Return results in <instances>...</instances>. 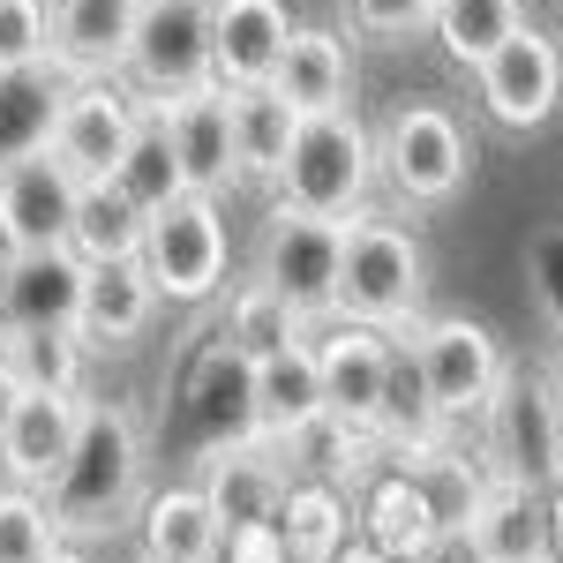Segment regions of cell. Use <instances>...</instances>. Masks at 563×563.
I'll use <instances>...</instances> for the list:
<instances>
[{"instance_id":"obj_39","label":"cell","mask_w":563,"mask_h":563,"mask_svg":"<svg viewBox=\"0 0 563 563\" xmlns=\"http://www.w3.org/2000/svg\"><path fill=\"white\" fill-rule=\"evenodd\" d=\"M53 60V15L45 0H0V68Z\"/></svg>"},{"instance_id":"obj_32","label":"cell","mask_w":563,"mask_h":563,"mask_svg":"<svg viewBox=\"0 0 563 563\" xmlns=\"http://www.w3.org/2000/svg\"><path fill=\"white\" fill-rule=\"evenodd\" d=\"M435 429H443V406L429 398V376H421L413 346L390 353V384H384V413H376V435H390L398 451H421V459H429Z\"/></svg>"},{"instance_id":"obj_33","label":"cell","mask_w":563,"mask_h":563,"mask_svg":"<svg viewBox=\"0 0 563 563\" xmlns=\"http://www.w3.org/2000/svg\"><path fill=\"white\" fill-rule=\"evenodd\" d=\"M0 353L15 361L23 390H84V331H0Z\"/></svg>"},{"instance_id":"obj_40","label":"cell","mask_w":563,"mask_h":563,"mask_svg":"<svg viewBox=\"0 0 563 563\" xmlns=\"http://www.w3.org/2000/svg\"><path fill=\"white\" fill-rule=\"evenodd\" d=\"M421 488H429V511H435V526H466L474 519V504H481V481H466V466H451V459H421Z\"/></svg>"},{"instance_id":"obj_34","label":"cell","mask_w":563,"mask_h":563,"mask_svg":"<svg viewBox=\"0 0 563 563\" xmlns=\"http://www.w3.org/2000/svg\"><path fill=\"white\" fill-rule=\"evenodd\" d=\"M278 533H286L294 563H331L339 549H346V504H339L323 481H308V488H286Z\"/></svg>"},{"instance_id":"obj_47","label":"cell","mask_w":563,"mask_h":563,"mask_svg":"<svg viewBox=\"0 0 563 563\" xmlns=\"http://www.w3.org/2000/svg\"><path fill=\"white\" fill-rule=\"evenodd\" d=\"M549 563H556V556H549Z\"/></svg>"},{"instance_id":"obj_6","label":"cell","mask_w":563,"mask_h":563,"mask_svg":"<svg viewBox=\"0 0 563 563\" xmlns=\"http://www.w3.org/2000/svg\"><path fill=\"white\" fill-rule=\"evenodd\" d=\"M143 271L166 301H211L225 286V218H218V196H174L151 211V233H143Z\"/></svg>"},{"instance_id":"obj_13","label":"cell","mask_w":563,"mask_h":563,"mask_svg":"<svg viewBox=\"0 0 563 563\" xmlns=\"http://www.w3.org/2000/svg\"><path fill=\"white\" fill-rule=\"evenodd\" d=\"M135 121H143V106H135L113 76H98V84H68L53 151L76 166V180H113V166H121V151H129Z\"/></svg>"},{"instance_id":"obj_8","label":"cell","mask_w":563,"mask_h":563,"mask_svg":"<svg viewBox=\"0 0 563 563\" xmlns=\"http://www.w3.org/2000/svg\"><path fill=\"white\" fill-rule=\"evenodd\" d=\"M376 151H384V174L406 203H451V196L466 188V166H474L466 129H459L443 106H429V98L398 106Z\"/></svg>"},{"instance_id":"obj_14","label":"cell","mask_w":563,"mask_h":563,"mask_svg":"<svg viewBox=\"0 0 563 563\" xmlns=\"http://www.w3.org/2000/svg\"><path fill=\"white\" fill-rule=\"evenodd\" d=\"M188 413H196V443L203 451H225V443H263L256 421V353L218 339L196 376H188Z\"/></svg>"},{"instance_id":"obj_38","label":"cell","mask_w":563,"mask_h":563,"mask_svg":"<svg viewBox=\"0 0 563 563\" xmlns=\"http://www.w3.org/2000/svg\"><path fill=\"white\" fill-rule=\"evenodd\" d=\"M353 443H361V429H346L339 413H316L308 429H294L278 451H286V466H308V474H339V466H353Z\"/></svg>"},{"instance_id":"obj_25","label":"cell","mask_w":563,"mask_h":563,"mask_svg":"<svg viewBox=\"0 0 563 563\" xmlns=\"http://www.w3.org/2000/svg\"><path fill=\"white\" fill-rule=\"evenodd\" d=\"M466 533H474V549L488 563H549L556 556V526L541 511V496H533V488H511V481L481 488Z\"/></svg>"},{"instance_id":"obj_23","label":"cell","mask_w":563,"mask_h":563,"mask_svg":"<svg viewBox=\"0 0 563 563\" xmlns=\"http://www.w3.org/2000/svg\"><path fill=\"white\" fill-rule=\"evenodd\" d=\"M316 413H331L323 398V361L308 339H286L278 353L256 361V421H263V443H286L294 429H308Z\"/></svg>"},{"instance_id":"obj_46","label":"cell","mask_w":563,"mask_h":563,"mask_svg":"<svg viewBox=\"0 0 563 563\" xmlns=\"http://www.w3.org/2000/svg\"><path fill=\"white\" fill-rule=\"evenodd\" d=\"M143 563H151V556H143Z\"/></svg>"},{"instance_id":"obj_41","label":"cell","mask_w":563,"mask_h":563,"mask_svg":"<svg viewBox=\"0 0 563 563\" xmlns=\"http://www.w3.org/2000/svg\"><path fill=\"white\" fill-rule=\"evenodd\" d=\"M218 556H225V563H294V549H286L278 526H241V533H225Z\"/></svg>"},{"instance_id":"obj_9","label":"cell","mask_w":563,"mask_h":563,"mask_svg":"<svg viewBox=\"0 0 563 563\" xmlns=\"http://www.w3.org/2000/svg\"><path fill=\"white\" fill-rule=\"evenodd\" d=\"M413 361H421V376H429V398L443 406V421H459V413H488V398L504 390V346L466 323V316H443V323H413Z\"/></svg>"},{"instance_id":"obj_37","label":"cell","mask_w":563,"mask_h":563,"mask_svg":"<svg viewBox=\"0 0 563 563\" xmlns=\"http://www.w3.org/2000/svg\"><path fill=\"white\" fill-rule=\"evenodd\" d=\"M346 23L376 45H406L435 31V0H346Z\"/></svg>"},{"instance_id":"obj_24","label":"cell","mask_w":563,"mask_h":563,"mask_svg":"<svg viewBox=\"0 0 563 563\" xmlns=\"http://www.w3.org/2000/svg\"><path fill=\"white\" fill-rule=\"evenodd\" d=\"M60 106H68V76H60L53 60H31V68H0V166L53 151Z\"/></svg>"},{"instance_id":"obj_20","label":"cell","mask_w":563,"mask_h":563,"mask_svg":"<svg viewBox=\"0 0 563 563\" xmlns=\"http://www.w3.org/2000/svg\"><path fill=\"white\" fill-rule=\"evenodd\" d=\"M203 496L225 519V533L241 526H278L286 511V466L263 459L256 443H225V451H203Z\"/></svg>"},{"instance_id":"obj_30","label":"cell","mask_w":563,"mask_h":563,"mask_svg":"<svg viewBox=\"0 0 563 563\" xmlns=\"http://www.w3.org/2000/svg\"><path fill=\"white\" fill-rule=\"evenodd\" d=\"M435 511H429V488L413 474H398V481H384L376 496H368V541L384 549L390 563H421L435 549Z\"/></svg>"},{"instance_id":"obj_12","label":"cell","mask_w":563,"mask_h":563,"mask_svg":"<svg viewBox=\"0 0 563 563\" xmlns=\"http://www.w3.org/2000/svg\"><path fill=\"white\" fill-rule=\"evenodd\" d=\"M474 84H481L488 121H504V129H541L563 106V53H556V38H541V31L526 23L519 38H504L474 68Z\"/></svg>"},{"instance_id":"obj_11","label":"cell","mask_w":563,"mask_h":563,"mask_svg":"<svg viewBox=\"0 0 563 563\" xmlns=\"http://www.w3.org/2000/svg\"><path fill=\"white\" fill-rule=\"evenodd\" d=\"M84 278L76 249H0V331H76Z\"/></svg>"},{"instance_id":"obj_29","label":"cell","mask_w":563,"mask_h":563,"mask_svg":"<svg viewBox=\"0 0 563 563\" xmlns=\"http://www.w3.org/2000/svg\"><path fill=\"white\" fill-rule=\"evenodd\" d=\"M113 180L129 188L143 211H158V203L188 196V174H180V151H174V129H166V106H158V98L143 106V121H135V135H129V151H121V166H113Z\"/></svg>"},{"instance_id":"obj_28","label":"cell","mask_w":563,"mask_h":563,"mask_svg":"<svg viewBox=\"0 0 563 563\" xmlns=\"http://www.w3.org/2000/svg\"><path fill=\"white\" fill-rule=\"evenodd\" d=\"M294 129H301V113L278 98V84L233 90V158H241V180H278L286 151H294Z\"/></svg>"},{"instance_id":"obj_2","label":"cell","mask_w":563,"mask_h":563,"mask_svg":"<svg viewBox=\"0 0 563 563\" xmlns=\"http://www.w3.org/2000/svg\"><path fill=\"white\" fill-rule=\"evenodd\" d=\"M421 286H429L421 241L376 211H353L346 218V263H339V316L376 323V331H413L421 323Z\"/></svg>"},{"instance_id":"obj_1","label":"cell","mask_w":563,"mask_h":563,"mask_svg":"<svg viewBox=\"0 0 563 563\" xmlns=\"http://www.w3.org/2000/svg\"><path fill=\"white\" fill-rule=\"evenodd\" d=\"M135 481H143V429H135V413L129 406H90L68 466L45 481V504H53L60 533H106L135 504Z\"/></svg>"},{"instance_id":"obj_16","label":"cell","mask_w":563,"mask_h":563,"mask_svg":"<svg viewBox=\"0 0 563 563\" xmlns=\"http://www.w3.org/2000/svg\"><path fill=\"white\" fill-rule=\"evenodd\" d=\"M390 339L376 323H353L339 316V331L331 339H316V361H323V398H331V413L346 421V429H376V413H384V384H390Z\"/></svg>"},{"instance_id":"obj_36","label":"cell","mask_w":563,"mask_h":563,"mask_svg":"<svg viewBox=\"0 0 563 563\" xmlns=\"http://www.w3.org/2000/svg\"><path fill=\"white\" fill-rule=\"evenodd\" d=\"M45 549H60V519L45 504V488H0V563H38Z\"/></svg>"},{"instance_id":"obj_31","label":"cell","mask_w":563,"mask_h":563,"mask_svg":"<svg viewBox=\"0 0 563 563\" xmlns=\"http://www.w3.org/2000/svg\"><path fill=\"white\" fill-rule=\"evenodd\" d=\"M526 31V0H435V45L459 60V68H481L504 38Z\"/></svg>"},{"instance_id":"obj_17","label":"cell","mask_w":563,"mask_h":563,"mask_svg":"<svg viewBox=\"0 0 563 563\" xmlns=\"http://www.w3.org/2000/svg\"><path fill=\"white\" fill-rule=\"evenodd\" d=\"M84 390H31L23 398V413L8 421L0 435V466L8 481H23V488H45V481L68 466V451H76V435H84Z\"/></svg>"},{"instance_id":"obj_4","label":"cell","mask_w":563,"mask_h":563,"mask_svg":"<svg viewBox=\"0 0 563 563\" xmlns=\"http://www.w3.org/2000/svg\"><path fill=\"white\" fill-rule=\"evenodd\" d=\"M339 263H346V218H316L278 203L263 225L256 278L294 308V316H339Z\"/></svg>"},{"instance_id":"obj_10","label":"cell","mask_w":563,"mask_h":563,"mask_svg":"<svg viewBox=\"0 0 563 563\" xmlns=\"http://www.w3.org/2000/svg\"><path fill=\"white\" fill-rule=\"evenodd\" d=\"M84 180L60 151L0 166V249H68Z\"/></svg>"},{"instance_id":"obj_45","label":"cell","mask_w":563,"mask_h":563,"mask_svg":"<svg viewBox=\"0 0 563 563\" xmlns=\"http://www.w3.org/2000/svg\"><path fill=\"white\" fill-rule=\"evenodd\" d=\"M38 563H84V556H76V549H45Z\"/></svg>"},{"instance_id":"obj_7","label":"cell","mask_w":563,"mask_h":563,"mask_svg":"<svg viewBox=\"0 0 563 563\" xmlns=\"http://www.w3.org/2000/svg\"><path fill=\"white\" fill-rule=\"evenodd\" d=\"M488 451L511 488H563V398L541 376H504V390L488 398Z\"/></svg>"},{"instance_id":"obj_26","label":"cell","mask_w":563,"mask_h":563,"mask_svg":"<svg viewBox=\"0 0 563 563\" xmlns=\"http://www.w3.org/2000/svg\"><path fill=\"white\" fill-rule=\"evenodd\" d=\"M225 519L211 511L203 488H166L143 504V556L151 563H218Z\"/></svg>"},{"instance_id":"obj_43","label":"cell","mask_w":563,"mask_h":563,"mask_svg":"<svg viewBox=\"0 0 563 563\" xmlns=\"http://www.w3.org/2000/svg\"><path fill=\"white\" fill-rule=\"evenodd\" d=\"M331 563H390V556H384V549H376V541H368V549H339V556H331Z\"/></svg>"},{"instance_id":"obj_44","label":"cell","mask_w":563,"mask_h":563,"mask_svg":"<svg viewBox=\"0 0 563 563\" xmlns=\"http://www.w3.org/2000/svg\"><path fill=\"white\" fill-rule=\"evenodd\" d=\"M549 526H556V563H563V488H556V504H549Z\"/></svg>"},{"instance_id":"obj_27","label":"cell","mask_w":563,"mask_h":563,"mask_svg":"<svg viewBox=\"0 0 563 563\" xmlns=\"http://www.w3.org/2000/svg\"><path fill=\"white\" fill-rule=\"evenodd\" d=\"M143 233H151V211L135 203L121 180H84L76 233H68L76 256H84V263H135V256H143Z\"/></svg>"},{"instance_id":"obj_22","label":"cell","mask_w":563,"mask_h":563,"mask_svg":"<svg viewBox=\"0 0 563 563\" xmlns=\"http://www.w3.org/2000/svg\"><path fill=\"white\" fill-rule=\"evenodd\" d=\"M158 301H166V294L151 286L143 256H135V263H90V278H84V316H76V331H84L90 346H135V339L151 331Z\"/></svg>"},{"instance_id":"obj_18","label":"cell","mask_w":563,"mask_h":563,"mask_svg":"<svg viewBox=\"0 0 563 563\" xmlns=\"http://www.w3.org/2000/svg\"><path fill=\"white\" fill-rule=\"evenodd\" d=\"M166 129H174V151H180V174L196 196H218L241 180V158H233V90L225 84H203L188 98H166Z\"/></svg>"},{"instance_id":"obj_3","label":"cell","mask_w":563,"mask_h":563,"mask_svg":"<svg viewBox=\"0 0 563 563\" xmlns=\"http://www.w3.org/2000/svg\"><path fill=\"white\" fill-rule=\"evenodd\" d=\"M376 135L353 121V106L339 113H301L294 129V151L278 166V203L316 218H353L368 203V180H376Z\"/></svg>"},{"instance_id":"obj_5","label":"cell","mask_w":563,"mask_h":563,"mask_svg":"<svg viewBox=\"0 0 563 563\" xmlns=\"http://www.w3.org/2000/svg\"><path fill=\"white\" fill-rule=\"evenodd\" d=\"M143 98H188V90L218 84V31L211 0H143L129 38V68H121Z\"/></svg>"},{"instance_id":"obj_21","label":"cell","mask_w":563,"mask_h":563,"mask_svg":"<svg viewBox=\"0 0 563 563\" xmlns=\"http://www.w3.org/2000/svg\"><path fill=\"white\" fill-rule=\"evenodd\" d=\"M278 98L294 106V113H339L353 106V53L339 31H323V23H294V38H286V60H278Z\"/></svg>"},{"instance_id":"obj_42","label":"cell","mask_w":563,"mask_h":563,"mask_svg":"<svg viewBox=\"0 0 563 563\" xmlns=\"http://www.w3.org/2000/svg\"><path fill=\"white\" fill-rule=\"evenodd\" d=\"M23 398H31V390H23V376H15V361L0 353V435H8V421L23 413Z\"/></svg>"},{"instance_id":"obj_15","label":"cell","mask_w":563,"mask_h":563,"mask_svg":"<svg viewBox=\"0 0 563 563\" xmlns=\"http://www.w3.org/2000/svg\"><path fill=\"white\" fill-rule=\"evenodd\" d=\"M45 15H53V68L68 84H98L129 68L143 0H45Z\"/></svg>"},{"instance_id":"obj_19","label":"cell","mask_w":563,"mask_h":563,"mask_svg":"<svg viewBox=\"0 0 563 563\" xmlns=\"http://www.w3.org/2000/svg\"><path fill=\"white\" fill-rule=\"evenodd\" d=\"M211 31H218V84L249 90L278 76L294 15H286V0H211Z\"/></svg>"},{"instance_id":"obj_35","label":"cell","mask_w":563,"mask_h":563,"mask_svg":"<svg viewBox=\"0 0 563 563\" xmlns=\"http://www.w3.org/2000/svg\"><path fill=\"white\" fill-rule=\"evenodd\" d=\"M225 339H233V346H249L263 361V353L286 346V339H301V316L278 301L263 278H249V286H233V301H225Z\"/></svg>"}]
</instances>
